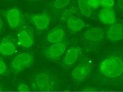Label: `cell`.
Here are the masks:
<instances>
[{
	"mask_svg": "<svg viewBox=\"0 0 123 92\" xmlns=\"http://www.w3.org/2000/svg\"><path fill=\"white\" fill-rule=\"evenodd\" d=\"M99 69L102 74L108 77L120 76L122 73V60L117 57H111L102 61L99 65Z\"/></svg>",
	"mask_w": 123,
	"mask_h": 92,
	"instance_id": "obj_1",
	"label": "cell"
},
{
	"mask_svg": "<svg viewBox=\"0 0 123 92\" xmlns=\"http://www.w3.org/2000/svg\"><path fill=\"white\" fill-rule=\"evenodd\" d=\"M55 84L54 76L50 74L42 73L35 76L32 86L34 90L48 91L53 90Z\"/></svg>",
	"mask_w": 123,
	"mask_h": 92,
	"instance_id": "obj_2",
	"label": "cell"
},
{
	"mask_svg": "<svg viewBox=\"0 0 123 92\" xmlns=\"http://www.w3.org/2000/svg\"><path fill=\"white\" fill-rule=\"evenodd\" d=\"M34 56L28 53H23L18 55L12 61V68L16 73L21 72L32 65Z\"/></svg>",
	"mask_w": 123,
	"mask_h": 92,
	"instance_id": "obj_3",
	"label": "cell"
},
{
	"mask_svg": "<svg viewBox=\"0 0 123 92\" xmlns=\"http://www.w3.org/2000/svg\"><path fill=\"white\" fill-rule=\"evenodd\" d=\"M5 16L10 27L13 28H19L23 24L24 17L19 9L14 8L5 13Z\"/></svg>",
	"mask_w": 123,
	"mask_h": 92,
	"instance_id": "obj_4",
	"label": "cell"
},
{
	"mask_svg": "<svg viewBox=\"0 0 123 92\" xmlns=\"http://www.w3.org/2000/svg\"><path fill=\"white\" fill-rule=\"evenodd\" d=\"M27 16L31 22L38 29L45 30L49 27L50 17L48 13L29 14Z\"/></svg>",
	"mask_w": 123,
	"mask_h": 92,
	"instance_id": "obj_5",
	"label": "cell"
},
{
	"mask_svg": "<svg viewBox=\"0 0 123 92\" xmlns=\"http://www.w3.org/2000/svg\"><path fill=\"white\" fill-rule=\"evenodd\" d=\"M66 47V45L64 43H56L46 48L44 52L48 58L54 60L60 57L64 53Z\"/></svg>",
	"mask_w": 123,
	"mask_h": 92,
	"instance_id": "obj_6",
	"label": "cell"
},
{
	"mask_svg": "<svg viewBox=\"0 0 123 92\" xmlns=\"http://www.w3.org/2000/svg\"><path fill=\"white\" fill-rule=\"evenodd\" d=\"M17 37L20 43L24 47H30L34 44L33 34L29 28L25 27L20 30Z\"/></svg>",
	"mask_w": 123,
	"mask_h": 92,
	"instance_id": "obj_7",
	"label": "cell"
},
{
	"mask_svg": "<svg viewBox=\"0 0 123 92\" xmlns=\"http://www.w3.org/2000/svg\"><path fill=\"white\" fill-rule=\"evenodd\" d=\"M16 50V43L14 38L12 37H5L0 42V52L3 55H12Z\"/></svg>",
	"mask_w": 123,
	"mask_h": 92,
	"instance_id": "obj_8",
	"label": "cell"
},
{
	"mask_svg": "<svg viewBox=\"0 0 123 92\" xmlns=\"http://www.w3.org/2000/svg\"><path fill=\"white\" fill-rule=\"evenodd\" d=\"M81 49L79 47H74L69 49L64 57L62 65L68 66L73 65L81 55Z\"/></svg>",
	"mask_w": 123,
	"mask_h": 92,
	"instance_id": "obj_9",
	"label": "cell"
},
{
	"mask_svg": "<svg viewBox=\"0 0 123 92\" xmlns=\"http://www.w3.org/2000/svg\"><path fill=\"white\" fill-rule=\"evenodd\" d=\"M100 21L105 25H112L116 21V16L112 8H104L100 10L98 15Z\"/></svg>",
	"mask_w": 123,
	"mask_h": 92,
	"instance_id": "obj_10",
	"label": "cell"
},
{
	"mask_svg": "<svg viewBox=\"0 0 123 92\" xmlns=\"http://www.w3.org/2000/svg\"><path fill=\"white\" fill-rule=\"evenodd\" d=\"M123 35V26L121 24L115 23L111 25L107 32L108 38L112 41L122 40Z\"/></svg>",
	"mask_w": 123,
	"mask_h": 92,
	"instance_id": "obj_11",
	"label": "cell"
},
{
	"mask_svg": "<svg viewBox=\"0 0 123 92\" xmlns=\"http://www.w3.org/2000/svg\"><path fill=\"white\" fill-rule=\"evenodd\" d=\"M104 36L103 30L98 27H93L86 31L84 36L86 40L89 41H98L103 39Z\"/></svg>",
	"mask_w": 123,
	"mask_h": 92,
	"instance_id": "obj_12",
	"label": "cell"
},
{
	"mask_svg": "<svg viewBox=\"0 0 123 92\" xmlns=\"http://www.w3.org/2000/svg\"><path fill=\"white\" fill-rule=\"evenodd\" d=\"M91 71V67L89 66L78 67L72 71L71 76L75 80H83L88 76Z\"/></svg>",
	"mask_w": 123,
	"mask_h": 92,
	"instance_id": "obj_13",
	"label": "cell"
},
{
	"mask_svg": "<svg viewBox=\"0 0 123 92\" xmlns=\"http://www.w3.org/2000/svg\"><path fill=\"white\" fill-rule=\"evenodd\" d=\"M67 24L69 29L73 32L79 31L86 26L83 20L74 16H71L68 18Z\"/></svg>",
	"mask_w": 123,
	"mask_h": 92,
	"instance_id": "obj_14",
	"label": "cell"
},
{
	"mask_svg": "<svg viewBox=\"0 0 123 92\" xmlns=\"http://www.w3.org/2000/svg\"><path fill=\"white\" fill-rule=\"evenodd\" d=\"M65 32L63 28L60 27L55 28L48 34L47 40L52 43L60 42L64 37Z\"/></svg>",
	"mask_w": 123,
	"mask_h": 92,
	"instance_id": "obj_15",
	"label": "cell"
},
{
	"mask_svg": "<svg viewBox=\"0 0 123 92\" xmlns=\"http://www.w3.org/2000/svg\"><path fill=\"white\" fill-rule=\"evenodd\" d=\"M80 10L83 15L86 17H89L92 15V8L89 6L87 0H78Z\"/></svg>",
	"mask_w": 123,
	"mask_h": 92,
	"instance_id": "obj_16",
	"label": "cell"
},
{
	"mask_svg": "<svg viewBox=\"0 0 123 92\" xmlns=\"http://www.w3.org/2000/svg\"><path fill=\"white\" fill-rule=\"evenodd\" d=\"M70 1V0H56L54 6L57 9H60L67 6Z\"/></svg>",
	"mask_w": 123,
	"mask_h": 92,
	"instance_id": "obj_17",
	"label": "cell"
},
{
	"mask_svg": "<svg viewBox=\"0 0 123 92\" xmlns=\"http://www.w3.org/2000/svg\"><path fill=\"white\" fill-rule=\"evenodd\" d=\"M114 4V0H101L100 5L105 8H112Z\"/></svg>",
	"mask_w": 123,
	"mask_h": 92,
	"instance_id": "obj_18",
	"label": "cell"
},
{
	"mask_svg": "<svg viewBox=\"0 0 123 92\" xmlns=\"http://www.w3.org/2000/svg\"><path fill=\"white\" fill-rule=\"evenodd\" d=\"M89 6L91 8H98L100 5L101 0H87Z\"/></svg>",
	"mask_w": 123,
	"mask_h": 92,
	"instance_id": "obj_19",
	"label": "cell"
},
{
	"mask_svg": "<svg viewBox=\"0 0 123 92\" xmlns=\"http://www.w3.org/2000/svg\"><path fill=\"white\" fill-rule=\"evenodd\" d=\"M6 71V64L2 58L0 57V75L5 74Z\"/></svg>",
	"mask_w": 123,
	"mask_h": 92,
	"instance_id": "obj_20",
	"label": "cell"
},
{
	"mask_svg": "<svg viewBox=\"0 0 123 92\" xmlns=\"http://www.w3.org/2000/svg\"><path fill=\"white\" fill-rule=\"evenodd\" d=\"M17 89L19 91L27 92L29 90L28 86L26 84H20Z\"/></svg>",
	"mask_w": 123,
	"mask_h": 92,
	"instance_id": "obj_21",
	"label": "cell"
},
{
	"mask_svg": "<svg viewBox=\"0 0 123 92\" xmlns=\"http://www.w3.org/2000/svg\"><path fill=\"white\" fill-rule=\"evenodd\" d=\"M117 5L121 9L123 8V0H118L117 2Z\"/></svg>",
	"mask_w": 123,
	"mask_h": 92,
	"instance_id": "obj_22",
	"label": "cell"
},
{
	"mask_svg": "<svg viewBox=\"0 0 123 92\" xmlns=\"http://www.w3.org/2000/svg\"><path fill=\"white\" fill-rule=\"evenodd\" d=\"M3 25H4V23H3V21L0 18V32L2 28H3Z\"/></svg>",
	"mask_w": 123,
	"mask_h": 92,
	"instance_id": "obj_23",
	"label": "cell"
},
{
	"mask_svg": "<svg viewBox=\"0 0 123 92\" xmlns=\"http://www.w3.org/2000/svg\"><path fill=\"white\" fill-rule=\"evenodd\" d=\"M3 90V88L1 85H0V91H2Z\"/></svg>",
	"mask_w": 123,
	"mask_h": 92,
	"instance_id": "obj_24",
	"label": "cell"
},
{
	"mask_svg": "<svg viewBox=\"0 0 123 92\" xmlns=\"http://www.w3.org/2000/svg\"></svg>",
	"mask_w": 123,
	"mask_h": 92,
	"instance_id": "obj_25",
	"label": "cell"
}]
</instances>
